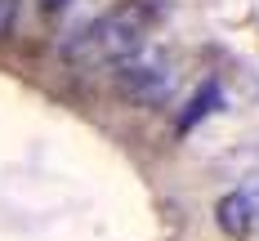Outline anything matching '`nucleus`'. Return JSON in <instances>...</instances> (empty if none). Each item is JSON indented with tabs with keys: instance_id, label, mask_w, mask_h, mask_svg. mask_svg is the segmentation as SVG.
I'll return each mask as SVG.
<instances>
[{
	"instance_id": "nucleus-1",
	"label": "nucleus",
	"mask_w": 259,
	"mask_h": 241,
	"mask_svg": "<svg viewBox=\"0 0 259 241\" xmlns=\"http://www.w3.org/2000/svg\"><path fill=\"white\" fill-rule=\"evenodd\" d=\"M148 45V9L143 5H121L103 18L85 23L63 40V58L72 67H116L121 58Z\"/></svg>"
},
{
	"instance_id": "nucleus-4",
	"label": "nucleus",
	"mask_w": 259,
	"mask_h": 241,
	"mask_svg": "<svg viewBox=\"0 0 259 241\" xmlns=\"http://www.w3.org/2000/svg\"><path fill=\"white\" fill-rule=\"evenodd\" d=\"M214 99H219V89H214V85H206V89H201V94H197V99H192V112H188V116H183L179 125H183V130H192V121H197V116H206L210 107H214Z\"/></svg>"
},
{
	"instance_id": "nucleus-3",
	"label": "nucleus",
	"mask_w": 259,
	"mask_h": 241,
	"mask_svg": "<svg viewBox=\"0 0 259 241\" xmlns=\"http://www.w3.org/2000/svg\"><path fill=\"white\" fill-rule=\"evenodd\" d=\"M214 219H219L224 237H233V241L250 237V232H255V223H259V214H255V206H250V197H246V192H228V197L214 206Z\"/></svg>"
},
{
	"instance_id": "nucleus-5",
	"label": "nucleus",
	"mask_w": 259,
	"mask_h": 241,
	"mask_svg": "<svg viewBox=\"0 0 259 241\" xmlns=\"http://www.w3.org/2000/svg\"><path fill=\"white\" fill-rule=\"evenodd\" d=\"M14 23H18V0H0V40L14 31Z\"/></svg>"
},
{
	"instance_id": "nucleus-2",
	"label": "nucleus",
	"mask_w": 259,
	"mask_h": 241,
	"mask_svg": "<svg viewBox=\"0 0 259 241\" xmlns=\"http://www.w3.org/2000/svg\"><path fill=\"white\" fill-rule=\"evenodd\" d=\"M112 80H116V89L125 94L130 103H143V107L170 103L175 89H179L175 58L165 50H156V45H139L130 58H121V63L112 67Z\"/></svg>"
},
{
	"instance_id": "nucleus-6",
	"label": "nucleus",
	"mask_w": 259,
	"mask_h": 241,
	"mask_svg": "<svg viewBox=\"0 0 259 241\" xmlns=\"http://www.w3.org/2000/svg\"><path fill=\"white\" fill-rule=\"evenodd\" d=\"M40 5H45V9H63L67 0H40Z\"/></svg>"
}]
</instances>
